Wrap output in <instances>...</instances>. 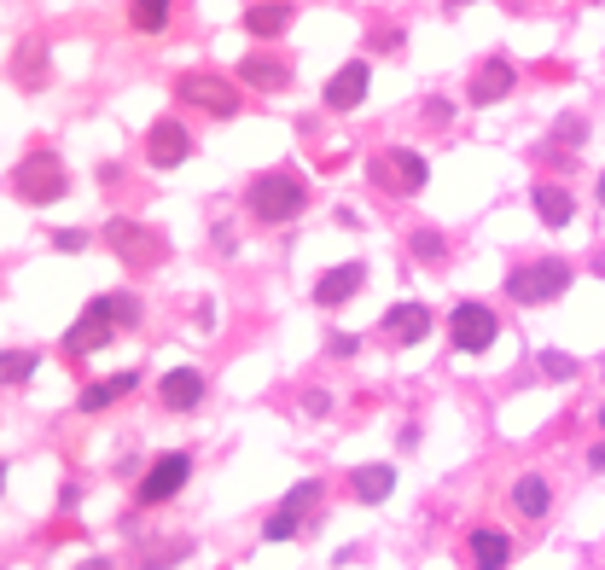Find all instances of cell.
<instances>
[{"instance_id":"obj_1","label":"cell","mask_w":605,"mask_h":570,"mask_svg":"<svg viewBox=\"0 0 605 570\" xmlns=\"http://www.w3.org/2000/svg\"><path fill=\"white\" fill-rule=\"evenodd\" d=\"M302 198H309V187H302V175L292 170H268L245 187V210L257 215V222H292V215L302 210Z\"/></svg>"},{"instance_id":"obj_2","label":"cell","mask_w":605,"mask_h":570,"mask_svg":"<svg viewBox=\"0 0 605 570\" xmlns=\"http://www.w3.org/2000/svg\"><path fill=\"white\" fill-rule=\"evenodd\" d=\"M565 285H570V262L542 257L507 280V297H518V303H553V297H565Z\"/></svg>"},{"instance_id":"obj_3","label":"cell","mask_w":605,"mask_h":570,"mask_svg":"<svg viewBox=\"0 0 605 570\" xmlns=\"http://www.w3.org/2000/svg\"><path fill=\"white\" fill-rule=\"evenodd\" d=\"M12 187H18L24 205H53V198L64 193V163L53 152H29L18 163V175H12Z\"/></svg>"},{"instance_id":"obj_4","label":"cell","mask_w":605,"mask_h":570,"mask_svg":"<svg viewBox=\"0 0 605 570\" xmlns=\"http://www.w3.org/2000/svg\"><path fill=\"white\" fill-rule=\"evenodd\" d=\"M175 94H181V106H198L210 116H233V111H239V88L222 82V76H210V71H187L175 82Z\"/></svg>"},{"instance_id":"obj_5","label":"cell","mask_w":605,"mask_h":570,"mask_svg":"<svg viewBox=\"0 0 605 570\" xmlns=\"http://www.w3.org/2000/svg\"><path fill=\"white\" fill-rule=\"evenodd\" d=\"M367 170H373V187L379 193H419V187H425V158L402 152V146H396V152H379Z\"/></svg>"},{"instance_id":"obj_6","label":"cell","mask_w":605,"mask_h":570,"mask_svg":"<svg viewBox=\"0 0 605 570\" xmlns=\"http://www.w3.org/2000/svg\"><path fill=\"white\" fill-rule=\"evenodd\" d=\"M111 326H123V309H116V297H94L88 303V314L71 326V338H64V349L71 356H88V349H99L111 338Z\"/></svg>"},{"instance_id":"obj_7","label":"cell","mask_w":605,"mask_h":570,"mask_svg":"<svg viewBox=\"0 0 605 570\" xmlns=\"http://www.w3.org/2000/svg\"><path fill=\"white\" fill-rule=\"evenodd\" d=\"M106 239H111V250H116V257H123L128 268H151V262L163 257V250H170V245H163V233L134 227V222H111Z\"/></svg>"},{"instance_id":"obj_8","label":"cell","mask_w":605,"mask_h":570,"mask_svg":"<svg viewBox=\"0 0 605 570\" xmlns=\"http://www.w3.org/2000/svg\"><path fill=\"white\" fill-rule=\"evenodd\" d=\"M448 338H454V349L478 356V349L495 344V314L483 303H460V309H454V321H448Z\"/></svg>"},{"instance_id":"obj_9","label":"cell","mask_w":605,"mask_h":570,"mask_svg":"<svg viewBox=\"0 0 605 570\" xmlns=\"http://www.w3.org/2000/svg\"><path fill=\"white\" fill-rule=\"evenodd\" d=\"M193 478V460L187 455H163V460H151V472L140 478V500L146 507H158V500H170L181 495V483Z\"/></svg>"},{"instance_id":"obj_10","label":"cell","mask_w":605,"mask_h":570,"mask_svg":"<svg viewBox=\"0 0 605 570\" xmlns=\"http://www.w3.org/2000/svg\"><path fill=\"white\" fill-rule=\"evenodd\" d=\"M187 152H193V140H187V128L181 123H151V134H146V158L158 163V170H175V163H187Z\"/></svg>"},{"instance_id":"obj_11","label":"cell","mask_w":605,"mask_h":570,"mask_svg":"<svg viewBox=\"0 0 605 570\" xmlns=\"http://www.w3.org/2000/svg\"><path fill=\"white\" fill-rule=\"evenodd\" d=\"M361 280H367V268H361V262L326 268V274L314 280V303H321V309H338V303H349V297L361 292Z\"/></svg>"},{"instance_id":"obj_12","label":"cell","mask_w":605,"mask_h":570,"mask_svg":"<svg viewBox=\"0 0 605 570\" xmlns=\"http://www.w3.org/2000/svg\"><path fill=\"white\" fill-rule=\"evenodd\" d=\"M425 332H431V314L419 303H396L384 314V338L391 344H425Z\"/></svg>"},{"instance_id":"obj_13","label":"cell","mask_w":605,"mask_h":570,"mask_svg":"<svg viewBox=\"0 0 605 570\" xmlns=\"http://www.w3.org/2000/svg\"><path fill=\"white\" fill-rule=\"evenodd\" d=\"M507 94H513V64H507V59L478 64V76H472V106H495V99H507Z\"/></svg>"},{"instance_id":"obj_14","label":"cell","mask_w":605,"mask_h":570,"mask_svg":"<svg viewBox=\"0 0 605 570\" xmlns=\"http://www.w3.org/2000/svg\"><path fill=\"white\" fill-rule=\"evenodd\" d=\"M361 94H367V64H344V71L326 82V106H332V111L361 106Z\"/></svg>"},{"instance_id":"obj_15","label":"cell","mask_w":605,"mask_h":570,"mask_svg":"<svg viewBox=\"0 0 605 570\" xmlns=\"http://www.w3.org/2000/svg\"><path fill=\"white\" fill-rule=\"evenodd\" d=\"M198 396H205V379H198L193 367H181V373L163 379V408L187 413V408H198Z\"/></svg>"},{"instance_id":"obj_16","label":"cell","mask_w":605,"mask_h":570,"mask_svg":"<svg viewBox=\"0 0 605 570\" xmlns=\"http://www.w3.org/2000/svg\"><path fill=\"white\" fill-rule=\"evenodd\" d=\"M513 559V542L501 530H472V565L478 570H501Z\"/></svg>"},{"instance_id":"obj_17","label":"cell","mask_w":605,"mask_h":570,"mask_svg":"<svg viewBox=\"0 0 605 570\" xmlns=\"http://www.w3.org/2000/svg\"><path fill=\"white\" fill-rule=\"evenodd\" d=\"M292 18H297V7L274 0V7H250V12H245V29H250V36H280Z\"/></svg>"},{"instance_id":"obj_18","label":"cell","mask_w":605,"mask_h":570,"mask_svg":"<svg viewBox=\"0 0 605 570\" xmlns=\"http://www.w3.org/2000/svg\"><path fill=\"white\" fill-rule=\"evenodd\" d=\"M391 483H396L391 466H356V472H349V490H356L361 500H384V495H391Z\"/></svg>"},{"instance_id":"obj_19","label":"cell","mask_w":605,"mask_h":570,"mask_svg":"<svg viewBox=\"0 0 605 570\" xmlns=\"http://www.w3.org/2000/svg\"><path fill=\"white\" fill-rule=\"evenodd\" d=\"M250 88H285L292 82V71H285L280 59H245V71H239Z\"/></svg>"},{"instance_id":"obj_20","label":"cell","mask_w":605,"mask_h":570,"mask_svg":"<svg viewBox=\"0 0 605 570\" xmlns=\"http://www.w3.org/2000/svg\"><path fill=\"white\" fill-rule=\"evenodd\" d=\"M123 391H134V373H116V379H99V384H88V396H82V408L88 413H99V408H111Z\"/></svg>"},{"instance_id":"obj_21","label":"cell","mask_w":605,"mask_h":570,"mask_svg":"<svg viewBox=\"0 0 605 570\" xmlns=\"http://www.w3.org/2000/svg\"><path fill=\"white\" fill-rule=\"evenodd\" d=\"M513 500H518V512H524V518H542L553 495H547L542 478H518V483H513Z\"/></svg>"},{"instance_id":"obj_22","label":"cell","mask_w":605,"mask_h":570,"mask_svg":"<svg viewBox=\"0 0 605 570\" xmlns=\"http://www.w3.org/2000/svg\"><path fill=\"white\" fill-rule=\"evenodd\" d=\"M535 210H542L547 227H565L570 222V193L565 187H535Z\"/></svg>"},{"instance_id":"obj_23","label":"cell","mask_w":605,"mask_h":570,"mask_svg":"<svg viewBox=\"0 0 605 570\" xmlns=\"http://www.w3.org/2000/svg\"><path fill=\"white\" fill-rule=\"evenodd\" d=\"M128 18H134V29L158 36V29L170 24V7H163V0H134V7H128Z\"/></svg>"},{"instance_id":"obj_24","label":"cell","mask_w":605,"mask_h":570,"mask_svg":"<svg viewBox=\"0 0 605 570\" xmlns=\"http://www.w3.org/2000/svg\"><path fill=\"white\" fill-rule=\"evenodd\" d=\"M262 535H268V542H292V535H297V512H274V518H268V524H262Z\"/></svg>"},{"instance_id":"obj_25","label":"cell","mask_w":605,"mask_h":570,"mask_svg":"<svg viewBox=\"0 0 605 570\" xmlns=\"http://www.w3.org/2000/svg\"><path fill=\"white\" fill-rule=\"evenodd\" d=\"M413 250H419V262H436V257H443V250H448V245H443V233L419 227V233H413Z\"/></svg>"},{"instance_id":"obj_26","label":"cell","mask_w":605,"mask_h":570,"mask_svg":"<svg viewBox=\"0 0 605 570\" xmlns=\"http://www.w3.org/2000/svg\"><path fill=\"white\" fill-rule=\"evenodd\" d=\"M321 500V483H297L292 495H285V512H302V507H314Z\"/></svg>"},{"instance_id":"obj_27","label":"cell","mask_w":605,"mask_h":570,"mask_svg":"<svg viewBox=\"0 0 605 570\" xmlns=\"http://www.w3.org/2000/svg\"><path fill=\"white\" fill-rule=\"evenodd\" d=\"M542 367H547L553 379H577V361H570V356H559V349H547V356H542Z\"/></svg>"},{"instance_id":"obj_28","label":"cell","mask_w":605,"mask_h":570,"mask_svg":"<svg viewBox=\"0 0 605 570\" xmlns=\"http://www.w3.org/2000/svg\"><path fill=\"white\" fill-rule=\"evenodd\" d=\"M29 367H36V361H29V356H18V349H12V356H7V384L29 379Z\"/></svg>"},{"instance_id":"obj_29","label":"cell","mask_w":605,"mask_h":570,"mask_svg":"<svg viewBox=\"0 0 605 570\" xmlns=\"http://www.w3.org/2000/svg\"><path fill=\"white\" fill-rule=\"evenodd\" d=\"M356 332H332V356H356Z\"/></svg>"},{"instance_id":"obj_30","label":"cell","mask_w":605,"mask_h":570,"mask_svg":"<svg viewBox=\"0 0 605 570\" xmlns=\"http://www.w3.org/2000/svg\"><path fill=\"white\" fill-rule=\"evenodd\" d=\"M588 460H594V466H600V472H605V443H600V448H594V455H588Z\"/></svg>"},{"instance_id":"obj_31","label":"cell","mask_w":605,"mask_h":570,"mask_svg":"<svg viewBox=\"0 0 605 570\" xmlns=\"http://www.w3.org/2000/svg\"><path fill=\"white\" fill-rule=\"evenodd\" d=\"M600 205H605V175H600Z\"/></svg>"},{"instance_id":"obj_32","label":"cell","mask_w":605,"mask_h":570,"mask_svg":"<svg viewBox=\"0 0 605 570\" xmlns=\"http://www.w3.org/2000/svg\"><path fill=\"white\" fill-rule=\"evenodd\" d=\"M600 425H605V408H600Z\"/></svg>"}]
</instances>
